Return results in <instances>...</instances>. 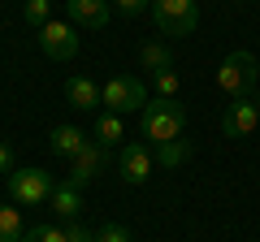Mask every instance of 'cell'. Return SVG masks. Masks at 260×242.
<instances>
[{"mask_svg":"<svg viewBox=\"0 0 260 242\" xmlns=\"http://www.w3.org/2000/svg\"><path fill=\"white\" fill-rule=\"evenodd\" d=\"M139 126H143V139H148V147H160V143H174L182 139L186 130V108L178 100H148L139 112Z\"/></svg>","mask_w":260,"mask_h":242,"instance_id":"6da1fadb","label":"cell"},{"mask_svg":"<svg viewBox=\"0 0 260 242\" xmlns=\"http://www.w3.org/2000/svg\"><path fill=\"white\" fill-rule=\"evenodd\" d=\"M256 83H260V65L251 52H230L221 61V69H217V91L225 95V100H251L256 95Z\"/></svg>","mask_w":260,"mask_h":242,"instance_id":"7a4b0ae2","label":"cell"},{"mask_svg":"<svg viewBox=\"0 0 260 242\" xmlns=\"http://www.w3.org/2000/svg\"><path fill=\"white\" fill-rule=\"evenodd\" d=\"M152 22H156L160 35L186 39L200 26V5L195 0H152Z\"/></svg>","mask_w":260,"mask_h":242,"instance_id":"3957f363","label":"cell"},{"mask_svg":"<svg viewBox=\"0 0 260 242\" xmlns=\"http://www.w3.org/2000/svg\"><path fill=\"white\" fill-rule=\"evenodd\" d=\"M100 100L109 104V112H143V104H148V87H143V78L135 74H117L109 78V83L100 87Z\"/></svg>","mask_w":260,"mask_h":242,"instance_id":"277c9868","label":"cell"},{"mask_svg":"<svg viewBox=\"0 0 260 242\" xmlns=\"http://www.w3.org/2000/svg\"><path fill=\"white\" fill-rule=\"evenodd\" d=\"M52 177L44 173V169H18V173H9V195L13 204L22 208H35V204H48L52 199Z\"/></svg>","mask_w":260,"mask_h":242,"instance_id":"5b68a950","label":"cell"},{"mask_svg":"<svg viewBox=\"0 0 260 242\" xmlns=\"http://www.w3.org/2000/svg\"><path fill=\"white\" fill-rule=\"evenodd\" d=\"M152 169H156V156H152L148 143H126V147L117 151V173L126 177L130 186H143L152 177Z\"/></svg>","mask_w":260,"mask_h":242,"instance_id":"8992f818","label":"cell"},{"mask_svg":"<svg viewBox=\"0 0 260 242\" xmlns=\"http://www.w3.org/2000/svg\"><path fill=\"white\" fill-rule=\"evenodd\" d=\"M104 165H109V147H104V143H95V139H87V147L70 160V186L83 190L87 182H95V177L104 173Z\"/></svg>","mask_w":260,"mask_h":242,"instance_id":"52a82bcc","label":"cell"},{"mask_svg":"<svg viewBox=\"0 0 260 242\" xmlns=\"http://www.w3.org/2000/svg\"><path fill=\"white\" fill-rule=\"evenodd\" d=\"M39 48H44V56H52V61H70V56L78 52L74 22H48V26L39 30Z\"/></svg>","mask_w":260,"mask_h":242,"instance_id":"ba28073f","label":"cell"},{"mask_svg":"<svg viewBox=\"0 0 260 242\" xmlns=\"http://www.w3.org/2000/svg\"><path fill=\"white\" fill-rule=\"evenodd\" d=\"M260 126V108L251 100H230L221 112V130L230 134V139H243V134H251Z\"/></svg>","mask_w":260,"mask_h":242,"instance_id":"9c48e42d","label":"cell"},{"mask_svg":"<svg viewBox=\"0 0 260 242\" xmlns=\"http://www.w3.org/2000/svg\"><path fill=\"white\" fill-rule=\"evenodd\" d=\"M70 9V22L87 30H104L109 26V0H65Z\"/></svg>","mask_w":260,"mask_h":242,"instance_id":"30bf717a","label":"cell"},{"mask_svg":"<svg viewBox=\"0 0 260 242\" xmlns=\"http://www.w3.org/2000/svg\"><path fill=\"white\" fill-rule=\"evenodd\" d=\"M65 95H70V104H74L78 112H91V108H100V87L91 83V78H70L65 83Z\"/></svg>","mask_w":260,"mask_h":242,"instance_id":"8fae6325","label":"cell"},{"mask_svg":"<svg viewBox=\"0 0 260 242\" xmlns=\"http://www.w3.org/2000/svg\"><path fill=\"white\" fill-rule=\"evenodd\" d=\"M48 143H52V151H56V156L74 160L78 151L87 147V134L78 130V126H56V130H52V139H48Z\"/></svg>","mask_w":260,"mask_h":242,"instance_id":"7c38bea8","label":"cell"},{"mask_svg":"<svg viewBox=\"0 0 260 242\" xmlns=\"http://www.w3.org/2000/svg\"><path fill=\"white\" fill-rule=\"evenodd\" d=\"M48 208H52V212L61 216V221H74V216H78V208H83V190L65 182V186H56V190H52Z\"/></svg>","mask_w":260,"mask_h":242,"instance_id":"4fadbf2b","label":"cell"},{"mask_svg":"<svg viewBox=\"0 0 260 242\" xmlns=\"http://www.w3.org/2000/svg\"><path fill=\"white\" fill-rule=\"evenodd\" d=\"M152 156H156L160 169H178L191 160V143L186 139H174V143H160V147H152Z\"/></svg>","mask_w":260,"mask_h":242,"instance_id":"5bb4252c","label":"cell"},{"mask_svg":"<svg viewBox=\"0 0 260 242\" xmlns=\"http://www.w3.org/2000/svg\"><path fill=\"white\" fill-rule=\"evenodd\" d=\"M139 61H143V69H152V74L174 69V56H169L165 44H143V48H139Z\"/></svg>","mask_w":260,"mask_h":242,"instance_id":"9a60e30c","label":"cell"},{"mask_svg":"<svg viewBox=\"0 0 260 242\" xmlns=\"http://www.w3.org/2000/svg\"><path fill=\"white\" fill-rule=\"evenodd\" d=\"M95 143H104V147H117L121 143V117L117 112H104V117L95 121Z\"/></svg>","mask_w":260,"mask_h":242,"instance_id":"2e32d148","label":"cell"},{"mask_svg":"<svg viewBox=\"0 0 260 242\" xmlns=\"http://www.w3.org/2000/svg\"><path fill=\"white\" fill-rule=\"evenodd\" d=\"M22 216H18V208H0V242H22Z\"/></svg>","mask_w":260,"mask_h":242,"instance_id":"e0dca14e","label":"cell"},{"mask_svg":"<svg viewBox=\"0 0 260 242\" xmlns=\"http://www.w3.org/2000/svg\"><path fill=\"white\" fill-rule=\"evenodd\" d=\"M48 13H52V5H48V0H26V5H22V18H26L35 30H44L48 22H52Z\"/></svg>","mask_w":260,"mask_h":242,"instance_id":"ac0fdd59","label":"cell"},{"mask_svg":"<svg viewBox=\"0 0 260 242\" xmlns=\"http://www.w3.org/2000/svg\"><path fill=\"white\" fill-rule=\"evenodd\" d=\"M22 242H70V238H65V225H35L22 233Z\"/></svg>","mask_w":260,"mask_h":242,"instance_id":"d6986e66","label":"cell"},{"mask_svg":"<svg viewBox=\"0 0 260 242\" xmlns=\"http://www.w3.org/2000/svg\"><path fill=\"white\" fill-rule=\"evenodd\" d=\"M156 95H160V100H174V95H178V74H174V69H160V74H156Z\"/></svg>","mask_w":260,"mask_h":242,"instance_id":"ffe728a7","label":"cell"},{"mask_svg":"<svg viewBox=\"0 0 260 242\" xmlns=\"http://www.w3.org/2000/svg\"><path fill=\"white\" fill-rule=\"evenodd\" d=\"M152 0H113V9L121 13V18H139V13H148Z\"/></svg>","mask_w":260,"mask_h":242,"instance_id":"44dd1931","label":"cell"},{"mask_svg":"<svg viewBox=\"0 0 260 242\" xmlns=\"http://www.w3.org/2000/svg\"><path fill=\"white\" fill-rule=\"evenodd\" d=\"M95 242H130V229L126 225H104V229L95 233Z\"/></svg>","mask_w":260,"mask_h":242,"instance_id":"7402d4cb","label":"cell"},{"mask_svg":"<svg viewBox=\"0 0 260 242\" xmlns=\"http://www.w3.org/2000/svg\"><path fill=\"white\" fill-rule=\"evenodd\" d=\"M65 238H70V242H95V233L87 229V225H78V221H70V225H65Z\"/></svg>","mask_w":260,"mask_h":242,"instance_id":"603a6c76","label":"cell"},{"mask_svg":"<svg viewBox=\"0 0 260 242\" xmlns=\"http://www.w3.org/2000/svg\"><path fill=\"white\" fill-rule=\"evenodd\" d=\"M9 169H13V151L0 143V173H9Z\"/></svg>","mask_w":260,"mask_h":242,"instance_id":"cb8c5ba5","label":"cell"},{"mask_svg":"<svg viewBox=\"0 0 260 242\" xmlns=\"http://www.w3.org/2000/svg\"><path fill=\"white\" fill-rule=\"evenodd\" d=\"M251 104H256V108H260V95H251Z\"/></svg>","mask_w":260,"mask_h":242,"instance_id":"d4e9b609","label":"cell"}]
</instances>
